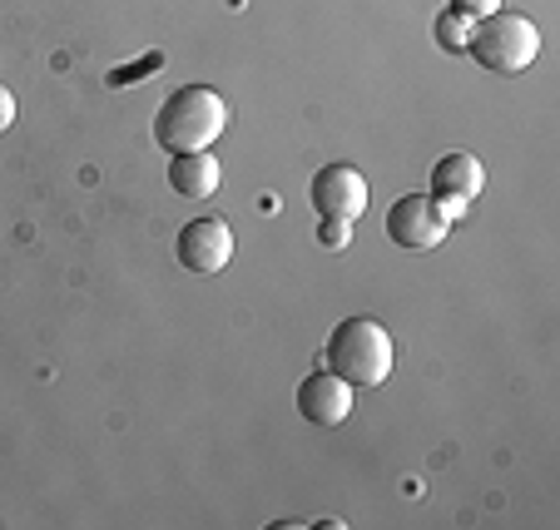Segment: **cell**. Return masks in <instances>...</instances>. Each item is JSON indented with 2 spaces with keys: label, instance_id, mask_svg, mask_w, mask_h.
<instances>
[{
  "label": "cell",
  "instance_id": "5b68a950",
  "mask_svg": "<svg viewBox=\"0 0 560 530\" xmlns=\"http://www.w3.org/2000/svg\"><path fill=\"white\" fill-rule=\"evenodd\" d=\"M174 254H179L184 273L213 278V273H223L229 258H233V228L223 219H209V213H203V219H194V223H184L179 228Z\"/></svg>",
  "mask_w": 560,
  "mask_h": 530
},
{
  "label": "cell",
  "instance_id": "8992f818",
  "mask_svg": "<svg viewBox=\"0 0 560 530\" xmlns=\"http://www.w3.org/2000/svg\"><path fill=\"white\" fill-rule=\"evenodd\" d=\"M313 209L317 219H342L358 223L368 213V179L352 164H328L313 174Z\"/></svg>",
  "mask_w": 560,
  "mask_h": 530
},
{
  "label": "cell",
  "instance_id": "30bf717a",
  "mask_svg": "<svg viewBox=\"0 0 560 530\" xmlns=\"http://www.w3.org/2000/svg\"><path fill=\"white\" fill-rule=\"evenodd\" d=\"M471 25L476 21H466L462 11H442L436 15V45H442V50H456V55H466V40H471Z\"/></svg>",
  "mask_w": 560,
  "mask_h": 530
},
{
  "label": "cell",
  "instance_id": "4fadbf2b",
  "mask_svg": "<svg viewBox=\"0 0 560 530\" xmlns=\"http://www.w3.org/2000/svg\"><path fill=\"white\" fill-rule=\"evenodd\" d=\"M452 11H462L466 21H481V15L501 11V0H452Z\"/></svg>",
  "mask_w": 560,
  "mask_h": 530
},
{
  "label": "cell",
  "instance_id": "8fae6325",
  "mask_svg": "<svg viewBox=\"0 0 560 530\" xmlns=\"http://www.w3.org/2000/svg\"><path fill=\"white\" fill-rule=\"evenodd\" d=\"M348 228L352 223H342V219H323L317 223V244L323 248H348Z\"/></svg>",
  "mask_w": 560,
  "mask_h": 530
},
{
  "label": "cell",
  "instance_id": "6da1fadb",
  "mask_svg": "<svg viewBox=\"0 0 560 530\" xmlns=\"http://www.w3.org/2000/svg\"><path fill=\"white\" fill-rule=\"evenodd\" d=\"M229 125V105H223L219 90L209 85H184L174 90L154 115V139L159 149L170 154H194V149H209L213 139Z\"/></svg>",
  "mask_w": 560,
  "mask_h": 530
},
{
  "label": "cell",
  "instance_id": "277c9868",
  "mask_svg": "<svg viewBox=\"0 0 560 530\" xmlns=\"http://www.w3.org/2000/svg\"><path fill=\"white\" fill-rule=\"evenodd\" d=\"M446 228H452V219H446V209L432 193H402L387 209V238L397 248H412V254L436 248L446 238Z\"/></svg>",
  "mask_w": 560,
  "mask_h": 530
},
{
  "label": "cell",
  "instance_id": "5bb4252c",
  "mask_svg": "<svg viewBox=\"0 0 560 530\" xmlns=\"http://www.w3.org/2000/svg\"><path fill=\"white\" fill-rule=\"evenodd\" d=\"M15 125V99H11V90L0 85V129H11Z\"/></svg>",
  "mask_w": 560,
  "mask_h": 530
},
{
  "label": "cell",
  "instance_id": "ba28073f",
  "mask_svg": "<svg viewBox=\"0 0 560 530\" xmlns=\"http://www.w3.org/2000/svg\"><path fill=\"white\" fill-rule=\"evenodd\" d=\"M487 189V174H481V160L471 154H442L432 164V199L446 209V219H462L466 203Z\"/></svg>",
  "mask_w": 560,
  "mask_h": 530
},
{
  "label": "cell",
  "instance_id": "7a4b0ae2",
  "mask_svg": "<svg viewBox=\"0 0 560 530\" xmlns=\"http://www.w3.org/2000/svg\"><path fill=\"white\" fill-rule=\"evenodd\" d=\"M392 338L377 318H342L323 348V367L338 372L348 387H382L392 377Z\"/></svg>",
  "mask_w": 560,
  "mask_h": 530
},
{
  "label": "cell",
  "instance_id": "52a82bcc",
  "mask_svg": "<svg viewBox=\"0 0 560 530\" xmlns=\"http://www.w3.org/2000/svg\"><path fill=\"white\" fill-rule=\"evenodd\" d=\"M352 392H358V387H348L338 372L317 367L298 382V416H303L307 426H342L352 412Z\"/></svg>",
  "mask_w": 560,
  "mask_h": 530
},
{
  "label": "cell",
  "instance_id": "3957f363",
  "mask_svg": "<svg viewBox=\"0 0 560 530\" xmlns=\"http://www.w3.org/2000/svg\"><path fill=\"white\" fill-rule=\"evenodd\" d=\"M466 55H471L481 70L491 74H521L536 64L540 55V31L516 11H491L471 25V40H466Z\"/></svg>",
  "mask_w": 560,
  "mask_h": 530
},
{
  "label": "cell",
  "instance_id": "7c38bea8",
  "mask_svg": "<svg viewBox=\"0 0 560 530\" xmlns=\"http://www.w3.org/2000/svg\"><path fill=\"white\" fill-rule=\"evenodd\" d=\"M159 64H164V55H149V60L135 64V70H115V74H109V85H139V74L159 70Z\"/></svg>",
  "mask_w": 560,
  "mask_h": 530
},
{
  "label": "cell",
  "instance_id": "9c48e42d",
  "mask_svg": "<svg viewBox=\"0 0 560 530\" xmlns=\"http://www.w3.org/2000/svg\"><path fill=\"white\" fill-rule=\"evenodd\" d=\"M170 184L179 199H213L223 184V169L209 149H194V154H174L170 160Z\"/></svg>",
  "mask_w": 560,
  "mask_h": 530
}]
</instances>
